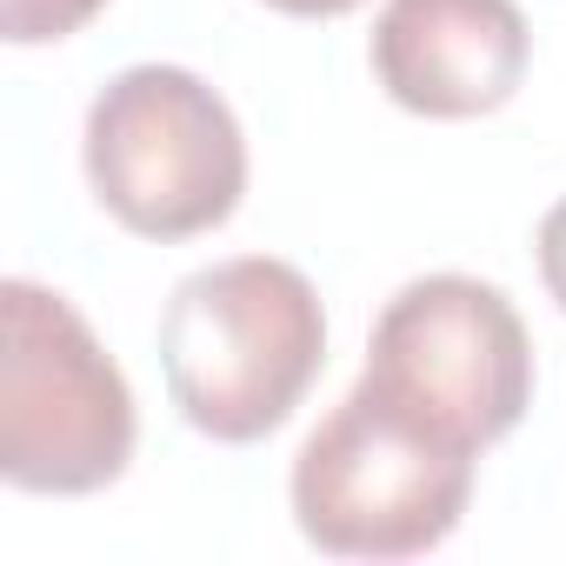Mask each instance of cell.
<instances>
[{
  "label": "cell",
  "mask_w": 566,
  "mask_h": 566,
  "mask_svg": "<svg viewBox=\"0 0 566 566\" xmlns=\"http://www.w3.org/2000/svg\"><path fill=\"white\" fill-rule=\"evenodd\" d=\"M327 367V314L314 280L273 253L187 273L160 314V374L187 427L253 447L287 427Z\"/></svg>",
  "instance_id": "cell-1"
},
{
  "label": "cell",
  "mask_w": 566,
  "mask_h": 566,
  "mask_svg": "<svg viewBox=\"0 0 566 566\" xmlns=\"http://www.w3.org/2000/svg\"><path fill=\"white\" fill-rule=\"evenodd\" d=\"M287 493L307 546L334 559H420L460 526L473 500V453L360 380L307 433Z\"/></svg>",
  "instance_id": "cell-2"
},
{
  "label": "cell",
  "mask_w": 566,
  "mask_h": 566,
  "mask_svg": "<svg viewBox=\"0 0 566 566\" xmlns=\"http://www.w3.org/2000/svg\"><path fill=\"white\" fill-rule=\"evenodd\" d=\"M0 480L21 493H101L127 473L140 420L127 374L107 360L74 301L0 287Z\"/></svg>",
  "instance_id": "cell-3"
},
{
  "label": "cell",
  "mask_w": 566,
  "mask_h": 566,
  "mask_svg": "<svg viewBox=\"0 0 566 566\" xmlns=\"http://www.w3.org/2000/svg\"><path fill=\"white\" fill-rule=\"evenodd\" d=\"M87 187L140 240H200L247 193V134L187 67H127L87 107Z\"/></svg>",
  "instance_id": "cell-4"
},
{
  "label": "cell",
  "mask_w": 566,
  "mask_h": 566,
  "mask_svg": "<svg viewBox=\"0 0 566 566\" xmlns=\"http://www.w3.org/2000/svg\"><path fill=\"white\" fill-rule=\"evenodd\" d=\"M360 380L440 440L486 453L533 407V340L500 287L473 273H427L380 307Z\"/></svg>",
  "instance_id": "cell-5"
},
{
  "label": "cell",
  "mask_w": 566,
  "mask_h": 566,
  "mask_svg": "<svg viewBox=\"0 0 566 566\" xmlns=\"http://www.w3.org/2000/svg\"><path fill=\"white\" fill-rule=\"evenodd\" d=\"M367 61L394 107L420 120H480L520 94L533 34L513 0H387Z\"/></svg>",
  "instance_id": "cell-6"
},
{
  "label": "cell",
  "mask_w": 566,
  "mask_h": 566,
  "mask_svg": "<svg viewBox=\"0 0 566 566\" xmlns=\"http://www.w3.org/2000/svg\"><path fill=\"white\" fill-rule=\"evenodd\" d=\"M107 0H0V34L14 48H48V41H67L81 34Z\"/></svg>",
  "instance_id": "cell-7"
},
{
  "label": "cell",
  "mask_w": 566,
  "mask_h": 566,
  "mask_svg": "<svg viewBox=\"0 0 566 566\" xmlns=\"http://www.w3.org/2000/svg\"><path fill=\"white\" fill-rule=\"evenodd\" d=\"M539 280H546V294L559 301V314H566V200L559 207H546V220H539Z\"/></svg>",
  "instance_id": "cell-8"
},
{
  "label": "cell",
  "mask_w": 566,
  "mask_h": 566,
  "mask_svg": "<svg viewBox=\"0 0 566 566\" xmlns=\"http://www.w3.org/2000/svg\"><path fill=\"white\" fill-rule=\"evenodd\" d=\"M260 8L287 14V21H340V14H354V8H360V0H260Z\"/></svg>",
  "instance_id": "cell-9"
}]
</instances>
